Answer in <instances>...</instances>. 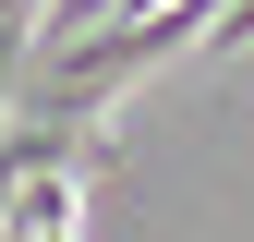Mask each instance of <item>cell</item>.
Returning <instances> with one entry per match:
<instances>
[{"instance_id": "cell-1", "label": "cell", "mask_w": 254, "mask_h": 242, "mask_svg": "<svg viewBox=\"0 0 254 242\" xmlns=\"http://www.w3.org/2000/svg\"><path fill=\"white\" fill-rule=\"evenodd\" d=\"M206 49H254V0H218V24H206Z\"/></svg>"}]
</instances>
